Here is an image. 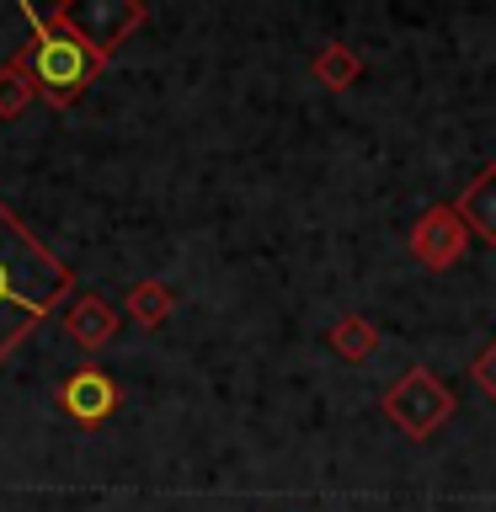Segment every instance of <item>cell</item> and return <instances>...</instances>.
<instances>
[{"mask_svg":"<svg viewBox=\"0 0 496 512\" xmlns=\"http://www.w3.org/2000/svg\"><path fill=\"white\" fill-rule=\"evenodd\" d=\"M59 299H75V272L0 203V363L43 326Z\"/></svg>","mask_w":496,"mask_h":512,"instance_id":"6da1fadb","label":"cell"},{"mask_svg":"<svg viewBox=\"0 0 496 512\" xmlns=\"http://www.w3.org/2000/svg\"><path fill=\"white\" fill-rule=\"evenodd\" d=\"M22 16H27V27H32V38L16 48V59L32 70V80H38V91H43V102L48 107H75L80 102V91L91 86L96 75L107 70V54L96 43H86L80 32L70 27V16H64V6L54 11H38V6H27L22 0Z\"/></svg>","mask_w":496,"mask_h":512,"instance_id":"7a4b0ae2","label":"cell"},{"mask_svg":"<svg viewBox=\"0 0 496 512\" xmlns=\"http://www.w3.org/2000/svg\"><path fill=\"white\" fill-rule=\"evenodd\" d=\"M384 416L406 432V438H432L448 416H454V395H448V384L438 374H427V368H406L390 390H384Z\"/></svg>","mask_w":496,"mask_h":512,"instance_id":"3957f363","label":"cell"},{"mask_svg":"<svg viewBox=\"0 0 496 512\" xmlns=\"http://www.w3.org/2000/svg\"><path fill=\"white\" fill-rule=\"evenodd\" d=\"M464 251H470V230H464L454 203H432L427 214L411 224V256L427 272H448L454 262H464Z\"/></svg>","mask_w":496,"mask_h":512,"instance_id":"277c9868","label":"cell"},{"mask_svg":"<svg viewBox=\"0 0 496 512\" xmlns=\"http://www.w3.org/2000/svg\"><path fill=\"white\" fill-rule=\"evenodd\" d=\"M59 411L70 416L75 427H102L112 411L123 406V390H118V379L107 374V368H96V363H80L70 379L59 384Z\"/></svg>","mask_w":496,"mask_h":512,"instance_id":"5b68a950","label":"cell"},{"mask_svg":"<svg viewBox=\"0 0 496 512\" xmlns=\"http://www.w3.org/2000/svg\"><path fill=\"white\" fill-rule=\"evenodd\" d=\"M64 16H70V27L80 32V38L96 43L112 59V48H118L128 32L144 22V0H86L80 11L64 6Z\"/></svg>","mask_w":496,"mask_h":512,"instance_id":"8992f818","label":"cell"},{"mask_svg":"<svg viewBox=\"0 0 496 512\" xmlns=\"http://www.w3.org/2000/svg\"><path fill=\"white\" fill-rule=\"evenodd\" d=\"M64 336L80 342L86 352H102L112 336H118V310H112L102 294H75L64 304Z\"/></svg>","mask_w":496,"mask_h":512,"instance_id":"52a82bcc","label":"cell"},{"mask_svg":"<svg viewBox=\"0 0 496 512\" xmlns=\"http://www.w3.org/2000/svg\"><path fill=\"white\" fill-rule=\"evenodd\" d=\"M459 219H464V230L470 235H480L486 246H496V166H486L475 176L470 187L459 192Z\"/></svg>","mask_w":496,"mask_h":512,"instance_id":"ba28073f","label":"cell"},{"mask_svg":"<svg viewBox=\"0 0 496 512\" xmlns=\"http://www.w3.org/2000/svg\"><path fill=\"white\" fill-rule=\"evenodd\" d=\"M326 347H331L342 363H363L368 352L379 347V326H374L368 315H342V320L326 331Z\"/></svg>","mask_w":496,"mask_h":512,"instance_id":"9c48e42d","label":"cell"},{"mask_svg":"<svg viewBox=\"0 0 496 512\" xmlns=\"http://www.w3.org/2000/svg\"><path fill=\"white\" fill-rule=\"evenodd\" d=\"M310 75H315L326 91H352V86H358V75H363V59L352 54L347 43H326V48L310 59Z\"/></svg>","mask_w":496,"mask_h":512,"instance_id":"30bf717a","label":"cell"},{"mask_svg":"<svg viewBox=\"0 0 496 512\" xmlns=\"http://www.w3.org/2000/svg\"><path fill=\"white\" fill-rule=\"evenodd\" d=\"M38 96H43V91H38V80H32V70L11 54L6 64H0V118H6V123L22 118V112L38 102Z\"/></svg>","mask_w":496,"mask_h":512,"instance_id":"8fae6325","label":"cell"},{"mask_svg":"<svg viewBox=\"0 0 496 512\" xmlns=\"http://www.w3.org/2000/svg\"><path fill=\"white\" fill-rule=\"evenodd\" d=\"M128 315L139 320L144 331H155V326H166V315H171V304H176V294L160 278H139L134 288H128Z\"/></svg>","mask_w":496,"mask_h":512,"instance_id":"7c38bea8","label":"cell"},{"mask_svg":"<svg viewBox=\"0 0 496 512\" xmlns=\"http://www.w3.org/2000/svg\"><path fill=\"white\" fill-rule=\"evenodd\" d=\"M470 379L486 390V400H496V342H486L480 347V358L470 363Z\"/></svg>","mask_w":496,"mask_h":512,"instance_id":"4fadbf2b","label":"cell"}]
</instances>
